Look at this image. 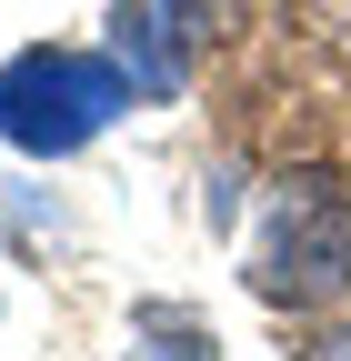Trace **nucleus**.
I'll use <instances>...</instances> for the list:
<instances>
[{"label":"nucleus","instance_id":"nucleus-4","mask_svg":"<svg viewBox=\"0 0 351 361\" xmlns=\"http://www.w3.org/2000/svg\"><path fill=\"white\" fill-rule=\"evenodd\" d=\"M121 361H221V341H211L201 311H181V301H141V311H130V351H121Z\"/></svg>","mask_w":351,"mask_h":361},{"label":"nucleus","instance_id":"nucleus-2","mask_svg":"<svg viewBox=\"0 0 351 361\" xmlns=\"http://www.w3.org/2000/svg\"><path fill=\"white\" fill-rule=\"evenodd\" d=\"M130 101V71L101 51H20L0 71V141L30 151V161H70L80 141H101L111 111Z\"/></svg>","mask_w":351,"mask_h":361},{"label":"nucleus","instance_id":"nucleus-1","mask_svg":"<svg viewBox=\"0 0 351 361\" xmlns=\"http://www.w3.org/2000/svg\"><path fill=\"white\" fill-rule=\"evenodd\" d=\"M251 291L281 311H331L351 291V191L331 171H281L251 231Z\"/></svg>","mask_w":351,"mask_h":361},{"label":"nucleus","instance_id":"nucleus-5","mask_svg":"<svg viewBox=\"0 0 351 361\" xmlns=\"http://www.w3.org/2000/svg\"><path fill=\"white\" fill-rule=\"evenodd\" d=\"M301 361H351V322H341V331H321L312 351H301Z\"/></svg>","mask_w":351,"mask_h":361},{"label":"nucleus","instance_id":"nucleus-3","mask_svg":"<svg viewBox=\"0 0 351 361\" xmlns=\"http://www.w3.org/2000/svg\"><path fill=\"white\" fill-rule=\"evenodd\" d=\"M201 40H211V0H111V61L130 71L141 101H181Z\"/></svg>","mask_w":351,"mask_h":361}]
</instances>
